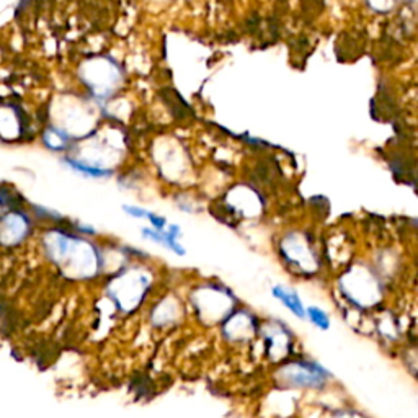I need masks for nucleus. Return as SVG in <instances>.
<instances>
[{
  "mask_svg": "<svg viewBox=\"0 0 418 418\" xmlns=\"http://www.w3.org/2000/svg\"><path fill=\"white\" fill-rule=\"evenodd\" d=\"M305 317H309L310 322H312L314 325H317L320 330H327L330 327L329 315L325 314L322 309L309 308L308 310H305Z\"/></svg>",
  "mask_w": 418,
  "mask_h": 418,
  "instance_id": "5",
  "label": "nucleus"
},
{
  "mask_svg": "<svg viewBox=\"0 0 418 418\" xmlns=\"http://www.w3.org/2000/svg\"><path fill=\"white\" fill-rule=\"evenodd\" d=\"M124 208V212H128L133 217H140V219H144V217L149 216V211H145L143 208H136V206H123Z\"/></svg>",
  "mask_w": 418,
  "mask_h": 418,
  "instance_id": "7",
  "label": "nucleus"
},
{
  "mask_svg": "<svg viewBox=\"0 0 418 418\" xmlns=\"http://www.w3.org/2000/svg\"><path fill=\"white\" fill-rule=\"evenodd\" d=\"M284 381L294 387H319L327 379V371L315 363H293L283 371Z\"/></svg>",
  "mask_w": 418,
  "mask_h": 418,
  "instance_id": "1",
  "label": "nucleus"
},
{
  "mask_svg": "<svg viewBox=\"0 0 418 418\" xmlns=\"http://www.w3.org/2000/svg\"><path fill=\"white\" fill-rule=\"evenodd\" d=\"M28 221L20 212H10L0 222V240L6 245H15L27 236Z\"/></svg>",
  "mask_w": 418,
  "mask_h": 418,
  "instance_id": "2",
  "label": "nucleus"
},
{
  "mask_svg": "<svg viewBox=\"0 0 418 418\" xmlns=\"http://www.w3.org/2000/svg\"><path fill=\"white\" fill-rule=\"evenodd\" d=\"M66 164L69 165L71 168H74L75 172L84 173V175H87V177L103 178V177H108V175H110V172H106V170H103V168L94 167V165H87V164L79 162V160H74V159H66Z\"/></svg>",
  "mask_w": 418,
  "mask_h": 418,
  "instance_id": "4",
  "label": "nucleus"
},
{
  "mask_svg": "<svg viewBox=\"0 0 418 418\" xmlns=\"http://www.w3.org/2000/svg\"><path fill=\"white\" fill-rule=\"evenodd\" d=\"M271 294H273L276 299H280L281 304L286 305V308H288L294 315H298L301 319H305L304 305L301 303L298 294L291 293V291H284L281 286H275V288L271 289Z\"/></svg>",
  "mask_w": 418,
  "mask_h": 418,
  "instance_id": "3",
  "label": "nucleus"
},
{
  "mask_svg": "<svg viewBox=\"0 0 418 418\" xmlns=\"http://www.w3.org/2000/svg\"><path fill=\"white\" fill-rule=\"evenodd\" d=\"M45 143L52 149H62L66 144V136L57 129H48L45 134Z\"/></svg>",
  "mask_w": 418,
  "mask_h": 418,
  "instance_id": "6",
  "label": "nucleus"
}]
</instances>
